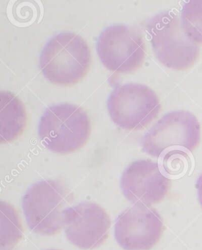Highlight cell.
Here are the masks:
<instances>
[{
	"mask_svg": "<svg viewBox=\"0 0 202 250\" xmlns=\"http://www.w3.org/2000/svg\"><path fill=\"white\" fill-rule=\"evenodd\" d=\"M91 52L87 42L74 33H61L47 43L40 55L44 76L55 85H75L90 71Z\"/></svg>",
	"mask_w": 202,
	"mask_h": 250,
	"instance_id": "obj_1",
	"label": "cell"
},
{
	"mask_svg": "<svg viewBox=\"0 0 202 250\" xmlns=\"http://www.w3.org/2000/svg\"><path fill=\"white\" fill-rule=\"evenodd\" d=\"M90 135V117L76 104H55L47 108L40 118L39 136L43 145L52 152H75L87 144Z\"/></svg>",
	"mask_w": 202,
	"mask_h": 250,
	"instance_id": "obj_2",
	"label": "cell"
},
{
	"mask_svg": "<svg viewBox=\"0 0 202 250\" xmlns=\"http://www.w3.org/2000/svg\"><path fill=\"white\" fill-rule=\"evenodd\" d=\"M73 196L64 184L47 180L29 188L22 200L29 228L38 234L52 236L64 228L65 212Z\"/></svg>",
	"mask_w": 202,
	"mask_h": 250,
	"instance_id": "obj_3",
	"label": "cell"
},
{
	"mask_svg": "<svg viewBox=\"0 0 202 250\" xmlns=\"http://www.w3.org/2000/svg\"><path fill=\"white\" fill-rule=\"evenodd\" d=\"M201 125L189 111H174L165 115L142 138V146L151 156L165 158L193 153L200 145Z\"/></svg>",
	"mask_w": 202,
	"mask_h": 250,
	"instance_id": "obj_4",
	"label": "cell"
},
{
	"mask_svg": "<svg viewBox=\"0 0 202 250\" xmlns=\"http://www.w3.org/2000/svg\"><path fill=\"white\" fill-rule=\"evenodd\" d=\"M148 31L155 56L165 67L179 71L194 67L200 48L184 31L181 16L173 11L160 13L148 23Z\"/></svg>",
	"mask_w": 202,
	"mask_h": 250,
	"instance_id": "obj_5",
	"label": "cell"
},
{
	"mask_svg": "<svg viewBox=\"0 0 202 250\" xmlns=\"http://www.w3.org/2000/svg\"><path fill=\"white\" fill-rule=\"evenodd\" d=\"M108 108L115 125L123 129L138 131L156 119L161 104L157 94L147 85L127 83L113 90Z\"/></svg>",
	"mask_w": 202,
	"mask_h": 250,
	"instance_id": "obj_6",
	"label": "cell"
},
{
	"mask_svg": "<svg viewBox=\"0 0 202 250\" xmlns=\"http://www.w3.org/2000/svg\"><path fill=\"white\" fill-rule=\"evenodd\" d=\"M97 52L103 64L110 71L130 73L143 64L146 44L137 29L127 25H111L99 37Z\"/></svg>",
	"mask_w": 202,
	"mask_h": 250,
	"instance_id": "obj_7",
	"label": "cell"
},
{
	"mask_svg": "<svg viewBox=\"0 0 202 250\" xmlns=\"http://www.w3.org/2000/svg\"><path fill=\"white\" fill-rule=\"evenodd\" d=\"M164 230L161 215L144 205L127 208L115 222V239L126 250H151L160 242Z\"/></svg>",
	"mask_w": 202,
	"mask_h": 250,
	"instance_id": "obj_8",
	"label": "cell"
},
{
	"mask_svg": "<svg viewBox=\"0 0 202 250\" xmlns=\"http://www.w3.org/2000/svg\"><path fill=\"white\" fill-rule=\"evenodd\" d=\"M110 228V217L95 203H81L65 212L66 237L77 248L93 250L104 244L109 238Z\"/></svg>",
	"mask_w": 202,
	"mask_h": 250,
	"instance_id": "obj_9",
	"label": "cell"
},
{
	"mask_svg": "<svg viewBox=\"0 0 202 250\" xmlns=\"http://www.w3.org/2000/svg\"><path fill=\"white\" fill-rule=\"evenodd\" d=\"M171 180L151 160L132 163L123 172L121 188L127 200L135 205L150 207L162 202L171 190Z\"/></svg>",
	"mask_w": 202,
	"mask_h": 250,
	"instance_id": "obj_10",
	"label": "cell"
},
{
	"mask_svg": "<svg viewBox=\"0 0 202 250\" xmlns=\"http://www.w3.org/2000/svg\"><path fill=\"white\" fill-rule=\"evenodd\" d=\"M0 98V142L7 144L23 134L27 125V114L23 103L11 92H1Z\"/></svg>",
	"mask_w": 202,
	"mask_h": 250,
	"instance_id": "obj_11",
	"label": "cell"
},
{
	"mask_svg": "<svg viewBox=\"0 0 202 250\" xmlns=\"http://www.w3.org/2000/svg\"><path fill=\"white\" fill-rule=\"evenodd\" d=\"M0 249L12 250L23 236L24 229L18 210L11 204H0Z\"/></svg>",
	"mask_w": 202,
	"mask_h": 250,
	"instance_id": "obj_12",
	"label": "cell"
},
{
	"mask_svg": "<svg viewBox=\"0 0 202 250\" xmlns=\"http://www.w3.org/2000/svg\"><path fill=\"white\" fill-rule=\"evenodd\" d=\"M183 28L198 45H202V0H191L184 5L181 13Z\"/></svg>",
	"mask_w": 202,
	"mask_h": 250,
	"instance_id": "obj_13",
	"label": "cell"
},
{
	"mask_svg": "<svg viewBox=\"0 0 202 250\" xmlns=\"http://www.w3.org/2000/svg\"><path fill=\"white\" fill-rule=\"evenodd\" d=\"M197 191H198V200L202 208V173L200 177H198L196 184Z\"/></svg>",
	"mask_w": 202,
	"mask_h": 250,
	"instance_id": "obj_14",
	"label": "cell"
},
{
	"mask_svg": "<svg viewBox=\"0 0 202 250\" xmlns=\"http://www.w3.org/2000/svg\"></svg>",
	"mask_w": 202,
	"mask_h": 250,
	"instance_id": "obj_15",
	"label": "cell"
}]
</instances>
